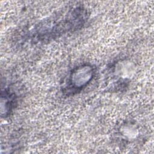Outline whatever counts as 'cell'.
Segmentation results:
<instances>
[{"label":"cell","mask_w":154,"mask_h":154,"mask_svg":"<svg viewBox=\"0 0 154 154\" xmlns=\"http://www.w3.org/2000/svg\"><path fill=\"white\" fill-rule=\"evenodd\" d=\"M87 11L82 7L70 10L63 17L49 19L38 24L33 33L34 39L48 41L70 31H76L85 23L87 19Z\"/></svg>","instance_id":"6da1fadb"},{"label":"cell","mask_w":154,"mask_h":154,"mask_svg":"<svg viewBox=\"0 0 154 154\" xmlns=\"http://www.w3.org/2000/svg\"><path fill=\"white\" fill-rule=\"evenodd\" d=\"M96 68L89 63L75 67L70 72L63 91L67 95L74 94L84 89L93 80Z\"/></svg>","instance_id":"7a4b0ae2"},{"label":"cell","mask_w":154,"mask_h":154,"mask_svg":"<svg viewBox=\"0 0 154 154\" xmlns=\"http://www.w3.org/2000/svg\"><path fill=\"white\" fill-rule=\"evenodd\" d=\"M8 90H5L4 93L1 94V115L5 117L8 116L12 111L15 102H16V94L14 93H11Z\"/></svg>","instance_id":"3957f363"}]
</instances>
